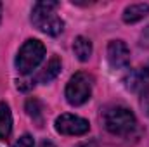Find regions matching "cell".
Masks as SVG:
<instances>
[{"mask_svg": "<svg viewBox=\"0 0 149 147\" xmlns=\"http://www.w3.org/2000/svg\"><path fill=\"white\" fill-rule=\"evenodd\" d=\"M59 2L54 0H40L31 9V24L38 31L49 35V37H57L64 30V21L61 16H57Z\"/></svg>", "mask_w": 149, "mask_h": 147, "instance_id": "cell-1", "label": "cell"}, {"mask_svg": "<svg viewBox=\"0 0 149 147\" xmlns=\"http://www.w3.org/2000/svg\"><path fill=\"white\" fill-rule=\"evenodd\" d=\"M102 121L106 130L111 135L118 137H125L130 135L135 130L137 125V118L132 111L125 106H111L102 112Z\"/></svg>", "mask_w": 149, "mask_h": 147, "instance_id": "cell-2", "label": "cell"}, {"mask_svg": "<svg viewBox=\"0 0 149 147\" xmlns=\"http://www.w3.org/2000/svg\"><path fill=\"white\" fill-rule=\"evenodd\" d=\"M43 57H45V45L37 38H28L17 50V55L14 61L16 69L21 74L33 73L43 61Z\"/></svg>", "mask_w": 149, "mask_h": 147, "instance_id": "cell-3", "label": "cell"}, {"mask_svg": "<svg viewBox=\"0 0 149 147\" xmlns=\"http://www.w3.org/2000/svg\"><path fill=\"white\" fill-rule=\"evenodd\" d=\"M92 88H94V78H92V74L85 73V71H78L66 83L64 97H66V101H68L70 106L78 107V106H83L90 99Z\"/></svg>", "mask_w": 149, "mask_h": 147, "instance_id": "cell-4", "label": "cell"}, {"mask_svg": "<svg viewBox=\"0 0 149 147\" xmlns=\"http://www.w3.org/2000/svg\"><path fill=\"white\" fill-rule=\"evenodd\" d=\"M54 125H56L57 133L68 135V137H80V135H85L90 130L88 119H85L81 116H76V114H70V112H64V114L57 116Z\"/></svg>", "mask_w": 149, "mask_h": 147, "instance_id": "cell-5", "label": "cell"}, {"mask_svg": "<svg viewBox=\"0 0 149 147\" xmlns=\"http://www.w3.org/2000/svg\"><path fill=\"white\" fill-rule=\"evenodd\" d=\"M106 55L113 69H125L130 64V49L123 40H111L108 43Z\"/></svg>", "mask_w": 149, "mask_h": 147, "instance_id": "cell-6", "label": "cell"}, {"mask_svg": "<svg viewBox=\"0 0 149 147\" xmlns=\"http://www.w3.org/2000/svg\"><path fill=\"white\" fill-rule=\"evenodd\" d=\"M125 87L130 92L139 94L142 99H148L149 97V68L132 69L125 78Z\"/></svg>", "mask_w": 149, "mask_h": 147, "instance_id": "cell-7", "label": "cell"}, {"mask_svg": "<svg viewBox=\"0 0 149 147\" xmlns=\"http://www.w3.org/2000/svg\"><path fill=\"white\" fill-rule=\"evenodd\" d=\"M149 16V3H130L123 9V23L127 24H135L139 21H142L144 17Z\"/></svg>", "mask_w": 149, "mask_h": 147, "instance_id": "cell-8", "label": "cell"}, {"mask_svg": "<svg viewBox=\"0 0 149 147\" xmlns=\"http://www.w3.org/2000/svg\"><path fill=\"white\" fill-rule=\"evenodd\" d=\"M61 59L57 57V55H52L50 57V61L47 62V66L38 73L37 76V81L38 83H43V85H47V83H50L54 78H57V74L61 73Z\"/></svg>", "mask_w": 149, "mask_h": 147, "instance_id": "cell-9", "label": "cell"}, {"mask_svg": "<svg viewBox=\"0 0 149 147\" xmlns=\"http://www.w3.org/2000/svg\"><path fill=\"white\" fill-rule=\"evenodd\" d=\"M12 132V112L7 102H0V140H7Z\"/></svg>", "mask_w": 149, "mask_h": 147, "instance_id": "cell-10", "label": "cell"}, {"mask_svg": "<svg viewBox=\"0 0 149 147\" xmlns=\"http://www.w3.org/2000/svg\"><path fill=\"white\" fill-rule=\"evenodd\" d=\"M73 52L78 61H81V62L88 61L90 55H92V42L87 37H81V35L76 37L73 43Z\"/></svg>", "mask_w": 149, "mask_h": 147, "instance_id": "cell-11", "label": "cell"}, {"mask_svg": "<svg viewBox=\"0 0 149 147\" xmlns=\"http://www.w3.org/2000/svg\"><path fill=\"white\" fill-rule=\"evenodd\" d=\"M26 111H28V114H30L33 119L38 121V126H42V106H40V102H38L37 99H28V102H26Z\"/></svg>", "mask_w": 149, "mask_h": 147, "instance_id": "cell-12", "label": "cell"}, {"mask_svg": "<svg viewBox=\"0 0 149 147\" xmlns=\"http://www.w3.org/2000/svg\"><path fill=\"white\" fill-rule=\"evenodd\" d=\"M12 147H35V140H33V137L31 135H23V137H19L16 142H14V146Z\"/></svg>", "mask_w": 149, "mask_h": 147, "instance_id": "cell-13", "label": "cell"}, {"mask_svg": "<svg viewBox=\"0 0 149 147\" xmlns=\"http://www.w3.org/2000/svg\"><path fill=\"white\" fill-rule=\"evenodd\" d=\"M38 147H56V146H54V142H50V140H42Z\"/></svg>", "mask_w": 149, "mask_h": 147, "instance_id": "cell-14", "label": "cell"}, {"mask_svg": "<svg viewBox=\"0 0 149 147\" xmlns=\"http://www.w3.org/2000/svg\"><path fill=\"white\" fill-rule=\"evenodd\" d=\"M76 147H95V144L94 142H85V144H80V146H76Z\"/></svg>", "mask_w": 149, "mask_h": 147, "instance_id": "cell-15", "label": "cell"}, {"mask_svg": "<svg viewBox=\"0 0 149 147\" xmlns=\"http://www.w3.org/2000/svg\"><path fill=\"white\" fill-rule=\"evenodd\" d=\"M0 16H2V3H0Z\"/></svg>", "mask_w": 149, "mask_h": 147, "instance_id": "cell-16", "label": "cell"}]
</instances>
